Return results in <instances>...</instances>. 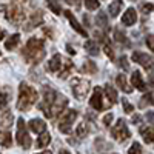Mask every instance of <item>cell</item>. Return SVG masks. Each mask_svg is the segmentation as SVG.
<instances>
[{
    "label": "cell",
    "instance_id": "cell-1",
    "mask_svg": "<svg viewBox=\"0 0 154 154\" xmlns=\"http://www.w3.org/2000/svg\"><path fill=\"white\" fill-rule=\"evenodd\" d=\"M22 54L28 63H38L45 57V42L37 37L29 38L25 45Z\"/></svg>",
    "mask_w": 154,
    "mask_h": 154
},
{
    "label": "cell",
    "instance_id": "cell-6",
    "mask_svg": "<svg viewBox=\"0 0 154 154\" xmlns=\"http://www.w3.org/2000/svg\"><path fill=\"white\" fill-rule=\"evenodd\" d=\"M111 134L117 142H125V140L130 137V130H128V126H126L123 119H119L117 123L111 128Z\"/></svg>",
    "mask_w": 154,
    "mask_h": 154
},
{
    "label": "cell",
    "instance_id": "cell-22",
    "mask_svg": "<svg viewBox=\"0 0 154 154\" xmlns=\"http://www.w3.org/2000/svg\"><path fill=\"white\" fill-rule=\"evenodd\" d=\"M19 43H20V35H19V34H12L8 40L5 42V48L11 51V49H14Z\"/></svg>",
    "mask_w": 154,
    "mask_h": 154
},
{
    "label": "cell",
    "instance_id": "cell-37",
    "mask_svg": "<svg viewBox=\"0 0 154 154\" xmlns=\"http://www.w3.org/2000/svg\"><path fill=\"white\" fill-rule=\"evenodd\" d=\"M140 151H142V146H140V143L134 142L130 148V151H128V154H140Z\"/></svg>",
    "mask_w": 154,
    "mask_h": 154
},
{
    "label": "cell",
    "instance_id": "cell-15",
    "mask_svg": "<svg viewBox=\"0 0 154 154\" xmlns=\"http://www.w3.org/2000/svg\"><path fill=\"white\" fill-rule=\"evenodd\" d=\"M137 20V14H136V9L134 8H128L126 12L123 14L122 17V23L125 25V26H131V25H134Z\"/></svg>",
    "mask_w": 154,
    "mask_h": 154
},
{
    "label": "cell",
    "instance_id": "cell-36",
    "mask_svg": "<svg viewBox=\"0 0 154 154\" xmlns=\"http://www.w3.org/2000/svg\"><path fill=\"white\" fill-rule=\"evenodd\" d=\"M122 106H123V111H125L126 114H131V112L134 111L133 105H131V103H130V102H128L126 99H123V100H122Z\"/></svg>",
    "mask_w": 154,
    "mask_h": 154
},
{
    "label": "cell",
    "instance_id": "cell-50",
    "mask_svg": "<svg viewBox=\"0 0 154 154\" xmlns=\"http://www.w3.org/2000/svg\"><path fill=\"white\" fill-rule=\"evenodd\" d=\"M42 154H53V152H51V151H43Z\"/></svg>",
    "mask_w": 154,
    "mask_h": 154
},
{
    "label": "cell",
    "instance_id": "cell-38",
    "mask_svg": "<svg viewBox=\"0 0 154 154\" xmlns=\"http://www.w3.org/2000/svg\"><path fill=\"white\" fill-rule=\"evenodd\" d=\"M152 8H154V6H152V3H145V5H142V12H143L145 16H148L149 12L152 11Z\"/></svg>",
    "mask_w": 154,
    "mask_h": 154
},
{
    "label": "cell",
    "instance_id": "cell-12",
    "mask_svg": "<svg viewBox=\"0 0 154 154\" xmlns=\"http://www.w3.org/2000/svg\"><path fill=\"white\" fill-rule=\"evenodd\" d=\"M89 105H91L94 109H97V111L103 109V102H102V89L99 86L94 88V93H93L91 100H89Z\"/></svg>",
    "mask_w": 154,
    "mask_h": 154
},
{
    "label": "cell",
    "instance_id": "cell-20",
    "mask_svg": "<svg viewBox=\"0 0 154 154\" xmlns=\"http://www.w3.org/2000/svg\"><path fill=\"white\" fill-rule=\"evenodd\" d=\"M116 80H117V85L120 86V89H122V91H125V93H128V94H130V93H133V86H130V85H128V82H126V77H125L123 74H119V75H117V79H116Z\"/></svg>",
    "mask_w": 154,
    "mask_h": 154
},
{
    "label": "cell",
    "instance_id": "cell-3",
    "mask_svg": "<svg viewBox=\"0 0 154 154\" xmlns=\"http://www.w3.org/2000/svg\"><path fill=\"white\" fill-rule=\"evenodd\" d=\"M0 9L5 11L6 20L12 25H16V26H19V25L25 22V11L20 3H11L9 6H0Z\"/></svg>",
    "mask_w": 154,
    "mask_h": 154
},
{
    "label": "cell",
    "instance_id": "cell-2",
    "mask_svg": "<svg viewBox=\"0 0 154 154\" xmlns=\"http://www.w3.org/2000/svg\"><path fill=\"white\" fill-rule=\"evenodd\" d=\"M37 102V91L26 85L25 82L20 83L19 86V100H17V109L19 111H29L32 105Z\"/></svg>",
    "mask_w": 154,
    "mask_h": 154
},
{
    "label": "cell",
    "instance_id": "cell-8",
    "mask_svg": "<svg viewBox=\"0 0 154 154\" xmlns=\"http://www.w3.org/2000/svg\"><path fill=\"white\" fill-rule=\"evenodd\" d=\"M75 119H77V111H75V109L66 111V114L63 116L62 120H60V123H59V130H60L62 133L68 134V133L71 131V126H72V123H74Z\"/></svg>",
    "mask_w": 154,
    "mask_h": 154
},
{
    "label": "cell",
    "instance_id": "cell-41",
    "mask_svg": "<svg viewBox=\"0 0 154 154\" xmlns=\"http://www.w3.org/2000/svg\"><path fill=\"white\" fill-rule=\"evenodd\" d=\"M103 49H105V53H106V56H108L109 59H114V51H112V48H111L108 43H105V48H103Z\"/></svg>",
    "mask_w": 154,
    "mask_h": 154
},
{
    "label": "cell",
    "instance_id": "cell-46",
    "mask_svg": "<svg viewBox=\"0 0 154 154\" xmlns=\"http://www.w3.org/2000/svg\"><path fill=\"white\" fill-rule=\"evenodd\" d=\"M133 122L134 123H139L140 122V116H133Z\"/></svg>",
    "mask_w": 154,
    "mask_h": 154
},
{
    "label": "cell",
    "instance_id": "cell-7",
    "mask_svg": "<svg viewBox=\"0 0 154 154\" xmlns=\"http://www.w3.org/2000/svg\"><path fill=\"white\" fill-rule=\"evenodd\" d=\"M66 105H68V99H66V97H63V96H56L54 102H53V103L49 105V108L45 111V116H46V117H54V116L60 114Z\"/></svg>",
    "mask_w": 154,
    "mask_h": 154
},
{
    "label": "cell",
    "instance_id": "cell-30",
    "mask_svg": "<svg viewBox=\"0 0 154 154\" xmlns=\"http://www.w3.org/2000/svg\"><path fill=\"white\" fill-rule=\"evenodd\" d=\"M140 133H142V137H143V140H145L146 143L154 142V131L151 130V128H142Z\"/></svg>",
    "mask_w": 154,
    "mask_h": 154
},
{
    "label": "cell",
    "instance_id": "cell-45",
    "mask_svg": "<svg viewBox=\"0 0 154 154\" xmlns=\"http://www.w3.org/2000/svg\"><path fill=\"white\" fill-rule=\"evenodd\" d=\"M66 49H68V53H69L71 56H72V54L75 56V49H74V48H72L71 45H66Z\"/></svg>",
    "mask_w": 154,
    "mask_h": 154
},
{
    "label": "cell",
    "instance_id": "cell-39",
    "mask_svg": "<svg viewBox=\"0 0 154 154\" xmlns=\"http://www.w3.org/2000/svg\"><path fill=\"white\" fill-rule=\"evenodd\" d=\"M146 45H148V48L154 53V35L151 34V35H146Z\"/></svg>",
    "mask_w": 154,
    "mask_h": 154
},
{
    "label": "cell",
    "instance_id": "cell-28",
    "mask_svg": "<svg viewBox=\"0 0 154 154\" xmlns=\"http://www.w3.org/2000/svg\"><path fill=\"white\" fill-rule=\"evenodd\" d=\"M49 140H51L49 133H46V131L40 133V136H38V139H37V146H38V148H45V146L49 143Z\"/></svg>",
    "mask_w": 154,
    "mask_h": 154
},
{
    "label": "cell",
    "instance_id": "cell-26",
    "mask_svg": "<svg viewBox=\"0 0 154 154\" xmlns=\"http://www.w3.org/2000/svg\"><path fill=\"white\" fill-rule=\"evenodd\" d=\"M120 8H122V0H114V2L109 5V8H108L111 17H117V14L120 12Z\"/></svg>",
    "mask_w": 154,
    "mask_h": 154
},
{
    "label": "cell",
    "instance_id": "cell-25",
    "mask_svg": "<svg viewBox=\"0 0 154 154\" xmlns=\"http://www.w3.org/2000/svg\"><path fill=\"white\" fill-rule=\"evenodd\" d=\"M105 93H106V97L109 100V103L114 105L116 102H117V93H116V89L111 85H105Z\"/></svg>",
    "mask_w": 154,
    "mask_h": 154
},
{
    "label": "cell",
    "instance_id": "cell-33",
    "mask_svg": "<svg viewBox=\"0 0 154 154\" xmlns=\"http://www.w3.org/2000/svg\"><path fill=\"white\" fill-rule=\"evenodd\" d=\"M48 6L51 8V11H53L54 14H60V12H62V8H60L59 0H48Z\"/></svg>",
    "mask_w": 154,
    "mask_h": 154
},
{
    "label": "cell",
    "instance_id": "cell-4",
    "mask_svg": "<svg viewBox=\"0 0 154 154\" xmlns=\"http://www.w3.org/2000/svg\"><path fill=\"white\" fill-rule=\"evenodd\" d=\"M71 86H72V94L77 100H83L89 91V82L85 80V79H80V77H75V79L71 82Z\"/></svg>",
    "mask_w": 154,
    "mask_h": 154
},
{
    "label": "cell",
    "instance_id": "cell-29",
    "mask_svg": "<svg viewBox=\"0 0 154 154\" xmlns=\"http://www.w3.org/2000/svg\"><path fill=\"white\" fill-rule=\"evenodd\" d=\"M9 99H11V91H9L8 88H5L3 91L0 93V109H2V108H5V106L8 105Z\"/></svg>",
    "mask_w": 154,
    "mask_h": 154
},
{
    "label": "cell",
    "instance_id": "cell-21",
    "mask_svg": "<svg viewBox=\"0 0 154 154\" xmlns=\"http://www.w3.org/2000/svg\"><path fill=\"white\" fill-rule=\"evenodd\" d=\"M85 49H86V53L91 54V56H99V51H100L94 40H86L85 42Z\"/></svg>",
    "mask_w": 154,
    "mask_h": 154
},
{
    "label": "cell",
    "instance_id": "cell-32",
    "mask_svg": "<svg viewBox=\"0 0 154 154\" xmlns=\"http://www.w3.org/2000/svg\"><path fill=\"white\" fill-rule=\"evenodd\" d=\"M89 133V126H88V123H79V126L75 128V134L79 136V137H85L86 134Z\"/></svg>",
    "mask_w": 154,
    "mask_h": 154
},
{
    "label": "cell",
    "instance_id": "cell-47",
    "mask_svg": "<svg viewBox=\"0 0 154 154\" xmlns=\"http://www.w3.org/2000/svg\"><path fill=\"white\" fill-rule=\"evenodd\" d=\"M148 82H149V85L154 86V74H151V77H149V80H148Z\"/></svg>",
    "mask_w": 154,
    "mask_h": 154
},
{
    "label": "cell",
    "instance_id": "cell-40",
    "mask_svg": "<svg viewBox=\"0 0 154 154\" xmlns=\"http://www.w3.org/2000/svg\"><path fill=\"white\" fill-rule=\"evenodd\" d=\"M119 65H120V68H123V69H128V68H130V63H128V60H126V57H125V56H122V57H120Z\"/></svg>",
    "mask_w": 154,
    "mask_h": 154
},
{
    "label": "cell",
    "instance_id": "cell-11",
    "mask_svg": "<svg viewBox=\"0 0 154 154\" xmlns=\"http://www.w3.org/2000/svg\"><path fill=\"white\" fill-rule=\"evenodd\" d=\"M43 22V14H42V11H35V12H32V16H31V19L26 22V26H23L25 28V31H31V29H34L35 26H38Z\"/></svg>",
    "mask_w": 154,
    "mask_h": 154
},
{
    "label": "cell",
    "instance_id": "cell-19",
    "mask_svg": "<svg viewBox=\"0 0 154 154\" xmlns=\"http://www.w3.org/2000/svg\"><path fill=\"white\" fill-rule=\"evenodd\" d=\"M60 65H62V56H60V54H54L53 59H51L49 63H48V69L53 71V72H56V71L60 69Z\"/></svg>",
    "mask_w": 154,
    "mask_h": 154
},
{
    "label": "cell",
    "instance_id": "cell-35",
    "mask_svg": "<svg viewBox=\"0 0 154 154\" xmlns=\"http://www.w3.org/2000/svg\"><path fill=\"white\" fill-rule=\"evenodd\" d=\"M83 2H85V5L89 11H94V9L99 8V0H83Z\"/></svg>",
    "mask_w": 154,
    "mask_h": 154
},
{
    "label": "cell",
    "instance_id": "cell-43",
    "mask_svg": "<svg viewBox=\"0 0 154 154\" xmlns=\"http://www.w3.org/2000/svg\"><path fill=\"white\" fill-rule=\"evenodd\" d=\"M145 117H146L148 123H152V125H154V111H148Z\"/></svg>",
    "mask_w": 154,
    "mask_h": 154
},
{
    "label": "cell",
    "instance_id": "cell-14",
    "mask_svg": "<svg viewBox=\"0 0 154 154\" xmlns=\"http://www.w3.org/2000/svg\"><path fill=\"white\" fill-rule=\"evenodd\" d=\"M63 14H65V17L69 20V23H71V26L77 31V32H79L80 35H83V37H86V31L83 29V26H82V25H79V22H77V19L72 16V12L71 11H63Z\"/></svg>",
    "mask_w": 154,
    "mask_h": 154
},
{
    "label": "cell",
    "instance_id": "cell-42",
    "mask_svg": "<svg viewBox=\"0 0 154 154\" xmlns=\"http://www.w3.org/2000/svg\"><path fill=\"white\" fill-rule=\"evenodd\" d=\"M111 122H112V114H111V112H108V114L105 116V117H103V125H105V126H109V125H111Z\"/></svg>",
    "mask_w": 154,
    "mask_h": 154
},
{
    "label": "cell",
    "instance_id": "cell-27",
    "mask_svg": "<svg viewBox=\"0 0 154 154\" xmlns=\"http://www.w3.org/2000/svg\"><path fill=\"white\" fill-rule=\"evenodd\" d=\"M96 23H97V26H99V28L106 29V26H108V17H106L105 12L99 11V14H97V17H96Z\"/></svg>",
    "mask_w": 154,
    "mask_h": 154
},
{
    "label": "cell",
    "instance_id": "cell-17",
    "mask_svg": "<svg viewBox=\"0 0 154 154\" xmlns=\"http://www.w3.org/2000/svg\"><path fill=\"white\" fill-rule=\"evenodd\" d=\"M131 83H133V86H136L137 89H140V91H143V89L146 88V86H145V82H143V79H142V74H140L139 71H134V72H133V75H131Z\"/></svg>",
    "mask_w": 154,
    "mask_h": 154
},
{
    "label": "cell",
    "instance_id": "cell-24",
    "mask_svg": "<svg viewBox=\"0 0 154 154\" xmlns=\"http://www.w3.org/2000/svg\"><path fill=\"white\" fill-rule=\"evenodd\" d=\"M0 145L5 148H9L12 145V139L8 131H0Z\"/></svg>",
    "mask_w": 154,
    "mask_h": 154
},
{
    "label": "cell",
    "instance_id": "cell-5",
    "mask_svg": "<svg viewBox=\"0 0 154 154\" xmlns=\"http://www.w3.org/2000/svg\"><path fill=\"white\" fill-rule=\"evenodd\" d=\"M17 143L23 148V149H28L31 146V137L28 134L26 130V125H25V120L20 117L17 120Z\"/></svg>",
    "mask_w": 154,
    "mask_h": 154
},
{
    "label": "cell",
    "instance_id": "cell-18",
    "mask_svg": "<svg viewBox=\"0 0 154 154\" xmlns=\"http://www.w3.org/2000/svg\"><path fill=\"white\" fill-rule=\"evenodd\" d=\"M29 128H31L34 133L40 134V133H43V131L46 130V123H45L42 119H32V120L29 122Z\"/></svg>",
    "mask_w": 154,
    "mask_h": 154
},
{
    "label": "cell",
    "instance_id": "cell-13",
    "mask_svg": "<svg viewBox=\"0 0 154 154\" xmlns=\"http://www.w3.org/2000/svg\"><path fill=\"white\" fill-rule=\"evenodd\" d=\"M12 125V112L9 109H3L0 111V130H6Z\"/></svg>",
    "mask_w": 154,
    "mask_h": 154
},
{
    "label": "cell",
    "instance_id": "cell-16",
    "mask_svg": "<svg viewBox=\"0 0 154 154\" xmlns=\"http://www.w3.org/2000/svg\"><path fill=\"white\" fill-rule=\"evenodd\" d=\"M72 69V62L69 59H62V65H60V69H59V77L60 79H66L69 75Z\"/></svg>",
    "mask_w": 154,
    "mask_h": 154
},
{
    "label": "cell",
    "instance_id": "cell-9",
    "mask_svg": "<svg viewBox=\"0 0 154 154\" xmlns=\"http://www.w3.org/2000/svg\"><path fill=\"white\" fill-rule=\"evenodd\" d=\"M131 57H133V60H134L136 63L142 65L146 71H151V69L154 68V59L149 57V56L145 54V53H140V51H134Z\"/></svg>",
    "mask_w": 154,
    "mask_h": 154
},
{
    "label": "cell",
    "instance_id": "cell-34",
    "mask_svg": "<svg viewBox=\"0 0 154 154\" xmlns=\"http://www.w3.org/2000/svg\"><path fill=\"white\" fill-rule=\"evenodd\" d=\"M114 38H116V42H119V43H123V45H128V38H126V35L120 31V29H116L114 31Z\"/></svg>",
    "mask_w": 154,
    "mask_h": 154
},
{
    "label": "cell",
    "instance_id": "cell-49",
    "mask_svg": "<svg viewBox=\"0 0 154 154\" xmlns=\"http://www.w3.org/2000/svg\"><path fill=\"white\" fill-rule=\"evenodd\" d=\"M60 154H71V152H68V151H66V149H63V151H62V152H60Z\"/></svg>",
    "mask_w": 154,
    "mask_h": 154
},
{
    "label": "cell",
    "instance_id": "cell-10",
    "mask_svg": "<svg viewBox=\"0 0 154 154\" xmlns=\"http://www.w3.org/2000/svg\"><path fill=\"white\" fill-rule=\"evenodd\" d=\"M56 91L53 88H48V86H45L43 88V103H40V108L43 109V112L49 108V105L54 102V99H56Z\"/></svg>",
    "mask_w": 154,
    "mask_h": 154
},
{
    "label": "cell",
    "instance_id": "cell-23",
    "mask_svg": "<svg viewBox=\"0 0 154 154\" xmlns=\"http://www.w3.org/2000/svg\"><path fill=\"white\" fill-rule=\"evenodd\" d=\"M82 71L86 72V74H96V72H97L96 62H93V60H85L83 66H82Z\"/></svg>",
    "mask_w": 154,
    "mask_h": 154
},
{
    "label": "cell",
    "instance_id": "cell-48",
    "mask_svg": "<svg viewBox=\"0 0 154 154\" xmlns=\"http://www.w3.org/2000/svg\"><path fill=\"white\" fill-rule=\"evenodd\" d=\"M3 34H5V32H3L2 29H0V40H2V38H3Z\"/></svg>",
    "mask_w": 154,
    "mask_h": 154
},
{
    "label": "cell",
    "instance_id": "cell-31",
    "mask_svg": "<svg viewBox=\"0 0 154 154\" xmlns=\"http://www.w3.org/2000/svg\"><path fill=\"white\" fill-rule=\"evenodd\" d=\"M146 105H154V93H148L142 97V100H140L139 106L140 108H145Z\"/></svg>",
    "mask_w": 154,
    "mask_h": 154
},
{
    "label": "cell",
    "instance_id": "cell-44",
    "mask_svg": "<svg viewBox=\"0 0 154 154\" xmlns=\"http://www.w3.org/2000/svg\"><path fill=\"white\" fill-rule=\"evenodd\" d=\"M66 3H69V5H74L75 8H79V6H80L79 0H66Z\"/></svg>",
    "mask_w": 154,
    "mask_h": 154
}]
</instances>
